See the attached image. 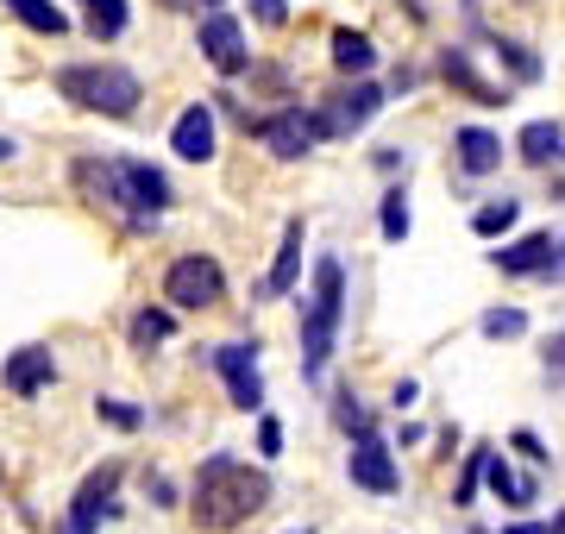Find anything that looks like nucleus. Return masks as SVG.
<instances>
[{
  "mask_svg": "<svg viewBox=\"0 0 565 534\" xmlns=\"http://www.w3.org/2000/svg\"><path fill=\"white\" fill-rule=\"evenodd\" d=\"M452 158H459L465 177H490V170H503V139L484 132V126H459L452 132Z\"/></svg>",
  "mask_w": 565,
  "mask_h": 534,
  "instance_id": "16",
  "label": "nucleus"
},
{
  "mask_svg": "<svg viewBox=\"0 0 565 534\" xmlns=\"http://www.w3.org/2000/svg\"><path fill=\"white\" fill-rule=\"evenodd\" d=\"M163 302L170 309H189V314L214 309V302H226V270L207 252H182L177 265L163 270Z\"/></svg>",
  "mask_w": 565,
  "mask_h": 534,
  "instance_id": "5",
  "label": "nucleus"
},
{
  "mask_svg": "<svg viewBox=\"0 0 565 534\" xmlns=\"http://www.w3.org/2000/svg\"><path fill=\"white\" fill-rule=\"evenodd\" d=\"M13 7V20L25 25V32H39V39H63L70 32V13H63L57 0H7Z\"/></svg>",
  "mask_w": 565,
  "mask_h": 534,
  "instance_id": "21",
  "label": "nucleus"
},
{
  "mask_svg": "<svg viewBox=\"0 0 565 534\" xmlns=\"http://www.w3.org/2000/svg\"><path fill=\"white\" fill-rule=\"evenodd\" d=\"M546 371H559V377H565V333H553V346H546Z\"/></svg>",
  "mask_w": 565,
  "mask_h": 534,
  "instance_id": "36",
  "label": "nucleus"
},
{
  "mask_svg": "<svg viewBox=\"0 0 565 534\" xmlns=\"http://www.w3.org/2000/svg\"><path fill=\"white\" fill-rule=\"evenodd\" d=\"M333 70L340 76H371L377 70V44L364 39V32H352V25H340L333 32Z\"/></svg>",
  "mask_w": 565,
  "mask_h": 534,
  "instance_id": "20",
  "label": "nucleus"
},
{
  "mask_svg": "<svg viewBox=\"0 0 565 534\" xmlns=\"http://www.w3.org/2000/svg\"><path fill=\"white\" fill-rule=\"evenodd\" d=\"M497 57L515 70V83H541V57L527 51V44H515V39H497Z\"/></svg>",
  "mask_w": 565,
  "mask_h": 534,
  "instance_id": "28",
  "label": "nucleus"
},
{
  "mask_svg": "<svg viewBox=\"0 0 565 534\" xmlns=\"http://www.w3.org/2000/svg\"><path fill=\"white\" fill-rule=\"evenodd\" d=\"M440 83H452L459 95H471L478 107H497V102H503V88L484 83V76H478V63H471V51H459V44H446V51H440Z\"/></svg>",
  "mask_w": 565,
  "mask_h": 534,
  "instance_id": "17",
  "label": "nucleus"
},
{
  "mask_svg": "<svg viewBox=\"0 0 565 534\" xmlns=\"http://www.w3.org/2000/svg\"><path fill=\"white\" fill-rule=\"evenodd\" d=\"M333 421H340L352 440H359V434H371V409H364L352 391H333Z\"/></svg>",
  "mask_w": 565,
  "mask_h": 534,
  "instance_id": "27",
  "label": "nucleus"
},
{
  "mask_svg": "<svg viewBox=\"0 0 565 534\" xmlns=\"http://www.w3.org/2000/svg\"><path fill=\"white\" fill-rule=\"evenodd\" d=\"M484 484L497 491V503H509V510H527V503L541 496V484H534V478H515V472H509L503 452H484Z\"/></svg>",
  "mask_w": 565,
  "mask_h": 534,
  "instance_id": "19",
  "label": "nucleus"
},
{
  "mask_svg": "<svg viewBox=\"0 0 565 534\" xmlns=\"http://www.w3.org/2000/svg\"><path fill=\"white\" fill-rule=\"evenodd\" d=\"M302 246H308V226L302 221H282L277 258H270V277L258 284V296H296V284H302Z\"/></svg>",
  "mask_w": 565,
  "mask_h": 534,
  "instance_id": "14",
  "label": "nucleus"
},
{
  "mask_svg": "<svg viewBox=\"0 0 565 534\" xmlns=\"http://www.w3.org/2000/svg\"><path fill=\"white\" fill-rule=\"evenodd\" d=\"M145 496H151L158 510H170V503H177V484H170V478H145Z\"/></svg>",
  "mask_w": 565,
  "mask_h": 534,
  "instance_id": "33",
  "label": "nucleus"
},
{
  "mask_svg": "<svg viewBox=\"0 0 565 534\" xmlns=\"http://www.w3.org/2000/svg\"><path fill=\"white\" fill-rule=\"evenodd\" d=\"M478 333H484V340H515V333H527V314L522 309H490L484 321H478Z\"/></svg>",
  "mask_w": 565,
  "mask_h": 534,
  "instance_id": "30",
  "label": "nucleus"
},
{
  "mask_svg": "<svg viewBox=\"0 0 565 534\" xmlns=\"http://www.w3.org/2000/svg\"><path fill=\"white\" fill-rule=\"evenodd\" d=\"M76 183H82V195H88V202L120 207L132 226L158 221L163 207L177 202V195H170V177H163L158 164H145V158H82Z\"/></svg>",
  "mask_w": 565,
  "mask_h": 534,
  "instance_id": "2",
  "label": "nucleus"
},
{
  "mask_svg": "<svg viewBox=\"0 0 565 534\" xmlns=\"http://www.w3.org/2000/svg\"><path fill=\"white\" fill-rule=\"evenodd\" d=\"M189 510L207 534H226L270 510V478L258 466H245L239 452H207L202 472H195V491H189Z\"/></svg>",
  "mask_w": 565,
  "mask_h": 534,
  "instance_id": "1",
  "label": "nucleus"
},
{
  "mask_svg": "<svg viewBox=\"0 0 565 534\" xmlns=\"http://www.w3.org/2000/svg\"><path fill=\"white\" fill-rule=\"evenodd\" d=\"M0 384L13 396H39L57 384V352L51 346H20V352H7V365H0Z\"/></svg>",
  "mask_w": 565,
  "mask_h": 534,
  "instance_id": "13",
  "label": "nucleus"
},
{
  "mask_svg": "<svg viewBox=\"0 0 565 534\" xmlns=\"http://www.w3.org/2000/svg\"><path fill=\"white\" fill-rule=\"evenodd\" d=\"M515 221H522V202H515V195H497V202H484L471 214V233H478V239H503Z\"/></svg>",
  "mask_w": 565,
  "mask_h": 534,
  "instance_id": "22",
  "label": "nucleus"
},
{
  "mask_svg": "<svg viewBox=\"0 0 565 534\" xmlns=\"http://www.w3.org/2000/svg\"><path fill=\"white\" fill-rule=\"evenodd\" d=\"M377 114H384V88L371 83V76H345V83L315 107V120H321L327 139H352V132H364Z\"/></svg>",
  "mask_w": 565,
  "mask_h": 534,
  "instance_id": "6",
  "label": "nucleus"
},
{
  "mask_svg": "<svg viewBox=\"0 0 565 534\" xmlns=\"http://www.w3.org/2000/svg\"><path fill=\"white\" fill-rule=\"evenodd\" d=\"M95 415H102L107 428H120V434H139L145 428V409H132L126 396H95Z\"/></svg>",
  "mask_w": 565,
  "mask_h": 534,
  "instance_id": "26",
  "label": "nucleus"
},
{
  "mask_svg": "<svg viewBox=\"0 0 565 534\" xmlns=\"http://www.w3.org/2000/svg\"><path fill=\"white\" fill-rule=\"evenodd\" d=\"M245 7H252V20L270 25V32H277V25H289V0H245Z\"/></svg>",
  "mask_w": 565,
  "mask_h": 534,
  "instance_id": "32",
  "label": "nucleus"
},
{
  "mask_svg": "<svg viewBox=\"0 0 565 534\" xmlns=\"http://www.w3.org/2000/svg\"><path fill=\"white\" fill-rule=\"evenodd\" d=\"M214 371H221V384H226V403H233L239 415H258V409H264L258 346H245V340H233V346H214Z\"/></svg>",
  "mask_w": 565,
  "mask_h": 534,
  "instance_id": "9",
  "label": "nucleus"
},
{
  "mask_svg": "<svg viewBox=\"0 0 565 534\" xmlns=\"http://www.w3.org/2000/svg\"><path fill=\"white\" fill-rule=\"evenodd\" d=\"M345 478H352L359 491H371V496H396L403 491V466H396V452H390L377 434H359V440H352V452H345Z\"/></svg>",
  "mask_w": 565,
  "mask_h": 534,
  "instance_id": "10",
  "label": "nucleus"
},
{
  "mask_svg": "<svg viewBox=\"0 0 565 534\" xmlns=\"http://www.w3.org/2000/svg\"><path fill=\"white\" fill-rule=\"evenodd\" d=\"M345 321V265L333 252L315 258V289L302 296V377H321L327 359H333V340H340Z\"/></svg>",
  "mask_w": 565,
  "mask_h": 534,
  "instance_id": "3",
  "label": "nucleus"
},
{
  "mask_svg": "<svg viewBox=\"0 0 565 534\" xmlns=\"http://www.w3.org/2000/svg\"><path fill=\"white\" fill-rule=\"evenodd\" d=\"M214 145H221V126H214V107L207 102H189L170 126V151H177L182 164H207L214 158Z\"/></svg>",
  "mask_w": 565,
  "mask_h": 534,
  "instance_id": "12",
  "label": "nucleus"
},
{
  "mask_svg": "<svg viewBox=\"0 0 565 534\" xmlns=\"http://www.w3.org/2000/svg\"><path fill=\"white\" fill-rule=\"evenodd\" d=\"M289 534H308V528H289Z\"/></svg>",
  "mask_w": 565,
  "mask_h": 534,
  "instance_id": "41",
  "label": "nucleus"
},
{
  "mask_svg": "<svg viewBox=\"0 0 565 534\" xmlns=\"http://www.w3.org/2000/svg\"><path fill=\"white\" fill-rule=\"evenodd\" d=\"M553 246H559L553 233H522V239H503V252H490V265L503 270V277H541Z\"/></svg>",
  "mask_w": 565,
  "mask_h": 534,
  "instance_id": "15",
  "label": "nucleus"
},
{
  "mask_svg": "<svg viewBox=\"0 0 565 534\" xmlns=\"http://www.w3.org/2000/svg\"><path fill=\"white\" fill-rule=\"evenodd\" d=\"M484 452H490V447H471V452H465L459 491H452V503H459V510H471V496H478V484H484Z\"/></svg>",
  "mask_w": 565,
  "mask_h": 534,
  "instance_id": "29",
  "label": "nucleus"
},
{
  "mask_svg": "<svg viewBox=\"0 0 565 534\" xmlns=\"http://www.w3.org/2000/svg\"><path fill=\"white\" fill-rule=\"evenodd\" d=\"M195 44H202V57L221 70L226 83L252 70V51H245V25L233 20L226 7H207V13H202V25H195Z\"/></svg>",
  "mask_w": 565,
  "mask_h": 534,
  "instance_id": "8",
  "label": "nucleus"
},
{
  "mask_svg": "<svg viewBox=\"0 0 565 534\" xmlns=\"http://www.w3.org/2000/svg\"><path fill=\"white\" fill-rule=\"evenodd\" d=\"M497 534H553V522H515V528H497Z\"/></svg>",
  "mask_w": 565,
  "mask_h": 534,
  "instance_id": "37",
  "label": "nucleus"
},
{
  "mask_svg": "<svg viewBox=\"0 0 565 534\" xmlns=\"http://www.w3.org/2000/svg\"><path fill=\"white\" fill-rule=\"evenodd\" d=\"M170 333H177V314H170V309H139V314H132V346H139V352L163 346Z\"/></svg>",
  "mask_w": 565,
  "mask_h": 534,
  "instance_id": "24",
  "label": "nucleus"
},
{
  "mask_svg": "<svg viewBox=\"0 0 565 534\" xmlns=\"http://www.w3.org/2000/svg\"><path fill=\"white\" fill-rule=\"evenodd\" d=\"M515 452H522V459H534V466H546V447H541V440H534V434H515Z\"/></svg>",
  "mask_w": 565,
  "mask_h": 534,
  "instance_id": "34",
  "label": "nucleus"
},
{
  "mask_svg": "<svg viewBox=\"0 0 565 534\" xmlns=\"http://www.w3.org/2000/svg\"><path fill=\"white\" fill-rule=\"evenodd\" d=\"M541 284H565V239L553 246V258H546V270H541Z\"/></svg>",
  "mask_w": 565,
  "mask_h": 534,
  "instance_id": "35",
  "label": "nucleus"
},
{
  "mask_svg": "<svg viewBox=\"0 0 565 534\" xmlns=\"http://www.w3.org/2000/svg\"><path fill=\"white\" fill-rule=\"evenodd\" d=\"M57 95L76 102L82 114H102V120H132L145 102V83L126 63H63L57 70Z\"/></svg>",
  "mask_w": 565,
  "mask_h": 534,
  "instance_id": "4",
  "label": "nucleus"
},
{
  "mask_svg": "<svg viewBox=\"0 0 565 534\" xmlns=\"http://www.w3.org/2000/svg\"><path fill=\"white\" fill-rule=\"evenodd\" d=\"M114 491H120V459H107L102 472L82 478V491H76V503H70L63 534H95V528H102V515H114Z\"/></svg>",
  "mask_w": 565,
  "mask_h": 534,
  "instance_id": "11",
  "label": "nucleus"
},
{
  "mask_svg": "<svg viewBox=\"0 0 565 534\" xmlns=\"http://www.w3.org/2000/svg\"><path fill=\"white\" fill-rule=\"evenodd\" d=\"M202 7H221V0H202Z\"/></svg>",
  "mask_w": 565,
  "mask_h": 534,
  "instance_id": "40",
  "label": "nucleus"
},
{
  "mask_svg": "<svg viewBox=\"0 0 565 534\" xmlns=\"http://www.w3.org/2000/svg\"><path fill=\"white\" fill-rule=\"evenodd\" d=\"M252 139L270 151V158H282V164H302L308 151L327 139L321 120H315V107H277V114H264V120H252Z\"/></svg>",
  "mask_w": 565,
  "mask_h": 534,
  "instance_id": "7",
  "label": "nucleus"
},
{
  "mask_svg": "<svg viewBox=\"0 0 565 534\" xmlns=\"http://www.w3.org/2000/svg\"><path fill=\"white\" fill-rule=\"evenodd\" d=\"M163 7H195V0H163Z\"/></svg>",
  "mask_w": 565,
  "mask_h": 534,
  "instance_id": "39",
  "label": "nucleus"
},
{
  "mask_svg": "<svg viewBox=\"0 0 565 534\" xmlns=\"http://www.w3.org/2000/svg\"><path fill=\"white\" fill-rule=\"evenodd\" d=\"M377 226H384L390 246H403V239H408L415 214H408V195H403V189H390V195H384V207H377Z\"/></svg>",
  "mask_w": 565,
  "mask_h": 534,
  "instance_id": "25",
  "label": "nucleus"
},
{
  "mask_svg": "<svg viewBox=\"0 0 565 534\" xmlns=\"http://www.w3.org/2000/svg\"><path fill=\"white\" fill-rule=\"evenodd\" d=\"M277 452H282V421L258 409V459H277Z\"/></svg>",
  "mask_w": 565,
  "mask_h": 534,
  "instance_id": "31",
  "label": "nucleus"
},
{
  "mask_svg": "<svg viewBox=\"0 0 565 534\" xmlns=\"http://www.w3.org/2000/svg\"><path fill=\"white\" fill-rule=\"evenodd\" d=\"M13 151H20V145L7 139V132H0V164H13Z\"/></svg>",
  "mask_w": 565,
  "mask_h": 534,
  "instance_id": "38",
  "label": "nucleus"
},
{
  "mask_svg": "<svg viewBox=\"0 0 565 534\" xmlns=\"http://www.w3.org/2000/svg\"><path fill=\"white\" fill-rule=\"evenodd\" d=\"M515 158L534 170L546 164H565V126L559 120H527L522 132H515Z\"/></svg>",
  "mask_w": 565,
  "mask_h": 534,
  "instance_id": "18",
  "label": "nucleus"
},
{
  "mask_svg": "<svg viewBox=\"0 0 565 534\" xmlns=\"http://www.w3.org/2000/svg\"><path fill=\"white\" fill-rule=\"evenodd\" d=\"M82 7H88V32L102 44H114L126 25H132V7H126V0H82Z\"/></svg>",
  "mask_w": 565,
  "mask_h": 534,
  "instance_id": "23",
  "label": "nucleus"
}]
</instances>
